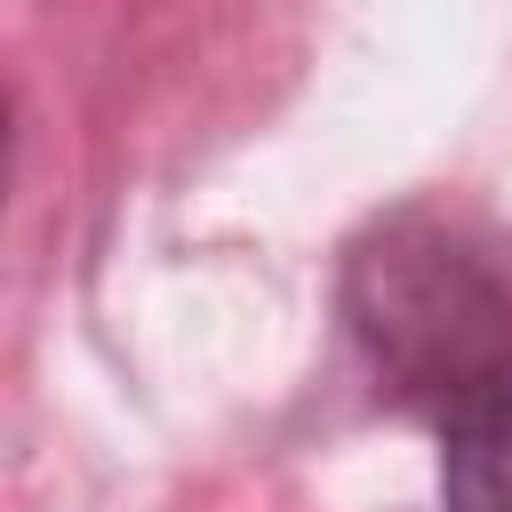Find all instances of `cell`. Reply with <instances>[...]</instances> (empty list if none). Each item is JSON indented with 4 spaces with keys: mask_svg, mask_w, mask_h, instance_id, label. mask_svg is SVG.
Listing matches in <instances>:
<instances>
[{
    "mask_svg": "<svg viewBox=\"0 0 512 512\" xmlns=\"http://www.w3.org/2000/svg\"><path fill=\"white\" fill-rule=\"evenodd\" d=\"M440 512H512V352L440 392Z\"/></svg>",
    "mask_w": 512,
    "mask_h": 512,
    "instance_id": "cell-1",
    "label": "cell"
}]
</instances>
